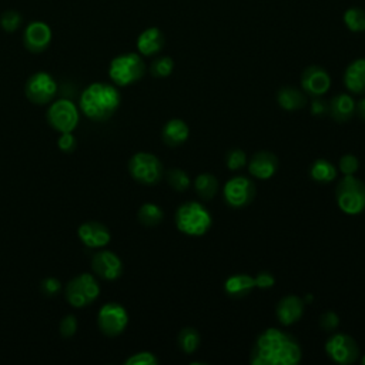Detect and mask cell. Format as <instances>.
<instances>
[{
    "mask_svg": "<svg viewBox=\"0 0 365 365\" xmlns=\"http://www.w3.org/2000/svg\"><path fill=\"white\" fill-rule=\"evenodd\" d=\"M301 356V347L291 334L269 328L257 337L250 362L253 365H297Z\"/></svg>",
    "mask_w": 365,
    "mask_h": 365,
    "instance_id": "1",
    "label": "cell"
},
{
    "mask_svg": "<svg viewBox=\"0 0 365 365\" xmlns=\"http://www.w3.org/2000/svg\"><path fill=\"white\" fill-rule=\"evenodd\" d=\"M121 103L117 87L108 83L96 82L87 86L80 96L82 113L93 121H106L113 117Z\"/></svg>",
    "mask_w": 365,
    "mask_h": 365,
    "instance_id": "2",
    "label": "cell"
},
{
    "mask_svg": "<svg viewBox=\"0 0 365 365\" xmlns=\"http://www.w3.org/2000/svg\"><path fill=\"white\" fill-rule=\"evenodd\" d=\"M213 224L210 211L197 201H187L176 211L177 228L191 237L204 235Z\"/></svg>",
    "mask_w": 365,
    "mask_h": 365,
    "instance_id": "3",
    "label": "cell"
},
{
    "mask_svg": "<svg viewBox=\"0 0 365 365\" xmlns=\"http://www.w3.org/2000/svg\"><path fill=\"white\" fill-rule=\"evenodd\" d=\"M146 73V64L140 55L125 53L114 57L108 67V76L116 86L126 87L137 83Z\"/></svg>",
    "mask_w": 365,
    "mask_h": 365,
    "instance_id": "4",
    "label": "cell"
},
{
    "mask_svg": "<svg viewBox=\"0 0 365 365\" xmlns=\"http://www.w3.org/2000/svg\"><path fill=\"white\" fill-rule=\"evenodd\" d=\"M100 296V284L94 276L83 273L72 279L64 287L66 301L74 308H84Z\"/></svg>",
    "mask_w": 365,
    "mask_h": 365,
    "instance_id": "5",
    "label": "cell"
},
{
    "mask_svg": "<svg viewBox=\"0 0 365 365\" xmlns=\"http://www.w3.org/2000/svg\"><path fill=\"white\" fill-rule=\"evenodd\" d=\"M335 197L345 214L356 215L365 210V184L354 176H345L338 183Z\"/></svg>",
    "mask_w": 365,
    "mask_h": 365,
    "instance_id": "6",
    "label": "cell"
},
{
    "mask_svg": "<svg viewBox=\"0 0 365 365\" xmlns=\"http://www.w3.org/2000/svg\"><path fill=\"white\" fill-rule=\"evenodd\" d=\"M47 123L49 126L62 133H73V130L77 128L80 120V111L79 107L67 99L56 100L50 104L47 114Z\"/></svg>",
    "mask_w": 365,
    "mask_h": 365,
    "instance_id": "7",
    "label": "cell"
},
{
    "mask_svg": "<svg viewBox=\"0 0 365 365\" xmlns=\"http://www.w3.org/2000/svg\"><path fill=\"white\" fill-rule=\"evenodd\" d=\"M129 172L132 177L145 186H156L163 179L164 170L162 162L152 153H136L129 160Z\"/></svg>",
    "mask_w": 365,
    "mask_h": 365,
    "instance_id": "8",
    "label": "cell"
},
{
    "mask_svg": "<svg viewBox=\"0 0 365 365\" xmlns=\"http://www.w3.org/2000/svg\"><path fill=\"white\" fill-rule=\"evenodd\" d=\"M97 324L104 335L117 337L123 334L128 328L129 314L121 304L107 303L100 308L97 314Z\"/></svg>",
    "mask_w": 365,
    "mask_h": 365,
    "instance_id": "9",
    "label": "cell"
},
{
    "mask_svg": "<svg viewBox=\"0 0 365 365\" xmlns=\"http://www.w3.org/2000/svg\"><path fill=\"white\" fill-rule=\"evenodd\" d=\"M26 97L39 106L49 104L57 94V83L52 74L38 72L29 77L25 86Z\"/></svg>",
    "mask_w": 365,
    "mask_h": 365,
    "instance_id": "10",
    "label": "cell"
},
{
    "mask_svg": "<svg viewBox=\"0 0 365 365\" xmlns=\"http://www.w3.org/2000/svg\"><path fill=\"white\" fill-rule=\"evenodd\" d=\"M325 352L328 356L341 365L354 364L359 358V347L352 337L344 332H337L325 342Z\"/></svg>",
    "mask_w": 365,
    "mask_h": 365,
    "instance_id": "11",
    "label": "cell"
},
{
    "mask_svg": "<svg viewBox=\"0 0 365 365\" xmlns=\"http://www.w3.org/2000/svg\"><path fill=\"white\" fill-rule=\"evenodd\" d=\"M256 197V184L246 176H235L224 186V198L230 207H247Z\"/></svg>",
    "mask_w": 365,
    "mask_h": 365,
    "instance_id": "12",
    "label": "cell"
},
{
    "mask_svg": "<svg viewBox=\"0 0 365 365\" xmlns=\"http://www.w3.org/2000/svg\"><path fill=\"white\" fill-rule=\"evenodd\" d=\"M91 270L106 281H114L123 274V263L120 257L108 250L97 252L91 259Z\"/></svg>",
    "mask_w": 365,
    "mask_h": 365,
    "instance_id": "13",
    "label": "cell"
},
{
    "mask_svg": "<svg viewBox=\"0 0 365 365\" xmlns=\"http://www.w3.org/2000/svg\"><path fill=\"white\" fill-rule=\"evenodd\" d=\"M77 235L83 245L89 249H103L111 240L110 230L99 221L83 223L77 228Z\"/></svg>",
    "mask_w": 365,
    "mask_h": 365,
    "instance_id": "14",
    "label": "cell"
},
{
    "mask_svg": "<svg viewBox=\"0 0 365 365\" xmlns=\"http://www.w3.org/2000/svg\"><path fill=\"white\" fill-rule=\"evenodd\" d=\"M52 42V30L45 22H32L23 33L25 47L32 53L45 52Z\"/></svg>",
    "mask_w": 365,
    "mask_h": 365,
    "instance_id": "15",
    "label": "cell"
},
{
    "mask_svg": "<svg viewBox=\"0 0 365 365\" xmlns=\"http://www.w3.org/2000/svg\"><path fill=\"white\" fill-rule=\"evenodd\" d=\"M301 86L308 94L320 97L330 90L331 77L325 69L320 66H310L301 74Z\"/></svg>",
    "mask_w": 365,
    "mask_h": 365,
    "instance_id": "16",
    "label": "cell"
},
{
    "mask_svg": "<svg viewBox=\"0 0 365 365\" xmlns=\"http://www.w3.org/2000/svg\"><path fill=\"white\" fill-rule=\"evenodd\" d=\"M276 314L280 324L286 327L296 324L304 314V300L294 294L286 296L279 301Z\"/></svg>",
    "mask_w": 365,
    "mask_h": 365,
    "instance_id": "17",
    "label": "cell"
},
{
    "mask_svg": "<svg viewBox=\"0 0 365 365\" xmlns=\"http://www.w3.org/2000/svg\"><path fill=\"white\" fill-rule=\"evenodd\" d=\"M279 169V159L271 152H259L256 153L250 163L249 172L259 180H267L276 174Z\"/></svg>",
    "mask_w": 365,
    "mask_h": 365,
    "instance_id": "18",
    "label": "cell"
},
{
    "mask_svg": "<svg viewBox=\"0 0 365 365\" xmlns=\"http://www.w3.org/2000/svg\"><path fill=\"white\" fill-rule=\"evenodd\" d=\"M344 84L355 94H365V57L354 60L345 69Z\"/></svg>",
    "mask_w": 365,
    "mask_h": 365,
    "instance_id": "19",
    "label": "cell"
},
{
    "mask_svg": "<svg viewBox=\"0 0 365 365\" xmlns=\"http://www.w3.org/2000/svg\"><path fill=\"white\" fill-rule=\"evenodd\" d=\"M164 35L157 28H149L137 39V50L143 56H155L164 47Z\"/></svg>",
    "mask_w": 365,
    "mask_h": 365,
    "instance_id": "20",
    "label": "cell"
},
{
    "mask_svg": "<svg viewBox=\"0 0 365 365\" xmlns=\"http://www.w3.org/2000/svg\"><path fill=\"white\" fill-rule=\"evenodd\" d=\"M190 136V129L186 121L180 118H173L164 125L162 130V139L169 147L181 146Z\"/></svg>",
    "mask_w": 365,
    "mask_h": 365,
    "instance_id": "21",
    "label": "cell"
},
{
    "mask_svg": "<svg viewBox=\"0 0 365 365\" xmlns=\"http://www.w3.org/2000/svg\"><path fill=\"white\" fill-rule=\"evenodd\" d=\"M256 288L254 277L249 274H235L225 280L224 290L231 298H245Z\"/></svg>",
    "mask_w": 365,
    "mask_h": 365,
    "instance_id": "22",
    "label": "cell"
},
{
    "mask_svg": "<svg viewBox=\"0 0 365 365\" xmlns=\"http://www.w3.org/2000/svg\"><path fill=\"white\" fill-rule=\"evenodd\" d=\"M328 110H330V114L334 120L344 123V121H348L354 117L355 101L351 96H348L345 93H341V94H337L335 97H332V100L330 101Z\"/></svg>",
    "mask_w": 365,
    "mask_h": 365,
    "instance_id": "23",
    "label": "cell"
},
{
    "mask_svg": "<svg viewBox=\"0 0 365 365\" xmlns=\"http://www.w3.org/2000/svg\"><path fill=\"white\" fill-rule=\"evenodd\" d=\"M279 104L288 111L300 110L307 104L305 94L296 87H283L277 93Z\"/></svg>",
    "mask_w": 365,
    "mask_h": 365,
    "instance_id": "24",
    "label": "cell"
},
{
    "mask_svg": "<svg viewBox=\"0 0 365 365\" xmlns=\"http://www.w3.org/2000/svg\"><path fill=\"white\" fill-rule=\"evenodd\" d=\"M310 176L317 183H331L337 177L335 166L324 159H318L310 169Z\"/></svg>",
    "mask_w": 365,
    "mask_h": 365,
    "instance_id": "25",
    "label": "cell"
},
{
    "mask_svg": "<svg viewBox=\"0 0 365 365\" xmlns=\"http://www.w3.org/2000/svg\"><path fill=\"white\" fill-rule=\"evenodd\" d=\"M194 187H196V191L200 196V198L208 201L217 194L218 181L213 174L203 173V174L197 176V179L194 181Z\"/></svg>",
    "mask_w": 365,
    "mask_h": 365,
    "instance_id": "26",
    "label": "cell"
},
{
    "mask_svg": "<svg viewBox=\"0 0 365 365\" xmlns=\"http://www.w3.org/2000/svg\"><path fill=\"white\" fill-rule=\"evenodd\" d=\"M164 214L163 210L153 203H145L137 213V220L140 224H143L145 227H155L157 224L162 223Z\"/></svg>",
    "mask_w": 365,
    "mask_h": 365,
    "instance_id": "27",
    "label": "cell"
},
{
    "mask_svg": "<svg viewBox=\"0 0 365 365\" xmlns=\"http://www.w3.org/2000/svg\"><path fill=\"white\" fill-rule=\"evenodd\" d=\"M200 342H201V337H200L198 331L191 327L183 328L177 337V344H179L180 349L186 354L196 352L200 347Z\"/></svg>",
    "mask_w": 365,
    "mask_h": 365,
    "instance_id": "28",
    "label": "cell"
},
{
    "mask_svg": "<svg viewBox=\"0 0 365 365\" xmlns=\"http://www.w3.org/2000/svg\"><path fill=\"white\" fill-rule=\"evenodd\" d=\"M344 23L354 33L365 32V12L359 8H351L344 13Z\"/></svg>",
    "mask_w": 365,
    "mask_h": 365,
    "instance_id": "29",
    "label": "cell"
},
{
    "mask_svg": "<svg viewBox=\"0 0 365 365\" xmlns=\"http://www.w3.org/2000/svg\"><path fill=\"white\" fill-rule=\"evenodd\" d=\"M174 70V62L172 57L169 56H162L157 57L152 66H150V73L152 76L157 77V79H163V77H169Z\"/></svg>",
    "mask_w": 365,
    "mask_h": 365,
    "instance_id": "30",
    "label": "cell"
},
{
    "mask_svg": "<svg viewBox=\"0 0 365 365\" xmlns=\"http://www.w3.org/2000/svg\"><path fill=\"white\" fill-rule=\"evenodd\" d=\"M167 181L176 191H186L190 187V177L181 169H172L167 172Z\"/></svg>",
    "mask_w": 365,
    "mask_h": 365,
    "instance_id": "31",
    "label": "cell"
},
{
    "mask_svg": "<svg viewBox=\"0 0 365 365\" xmlns=\"http://www.w3.org/2000/svg\"><path fill=\"white\" fill-rule=\"evenodd\" d=\"M22 16L15 11H8L2 16H0V26H2L6 32H16L22 26Z\"/></svg>",
    "mask_w": 365,
    "mask_h": 365,
    "instance_id": "32",
    "label": "cell"
},
{
    "mask_svg": "<svg viewBox=\"0 0 365 365\" xmlns=\"http://www.w3.org/2000/svg\"><path fill=\"white\" fill-rule=\"evenodd\" d=\"M225 163L230 170H240L247 164V156L241 149H231L227 153Z\"/></svg>",
    "mask_w": 365,
    "mask_h": 365,
    "instance_id": "33",
    "label": "cell"
},
{
    "mask_svg": "<svg viewBox=\"0 0 365 365\" xmlns=\"http://www.w3.org/2000/svg\"><path fill=\"white\" fill-rule=\"evenodd\" d=\"M125 364L126 365H157L159 359L156 358L155 354H152L149 351H142V352H137V354L129 356L125 361Z\"/></svg>",
    "mask_w": 365,
    "mask_h": 365,
    "instance_id": "34",
    "label": "cell"
},
{
    "mask_svg": "<svg viewBox=\"0 0 365 365\" xmlns=\"http://www.w3.org/2000/svg\"><path fill=\"white\" fill-rule=\"evenodd\" d=\"M359 169V160L354 155H345L339 159V170L345 176H354Z\"/></svg>",
    "mask_w": 365,
    "mask_h": 365,
    "instance_id": "35",
    "label": "cell"
},
{
    "mask_svg": "<svg viewBox=\"0 0 365 365\" xmlns=\"http://www.w3.org/2000/svg\"><path fill=\"white\" fill-rule=\"evenodd\" d=\"M40 290H42V294L52 298L55 296H57L62 290V283L55 279V277H47L45 280H42L40 283Z\"/></svg>",
    "mask_w": 365,
    "mask_h": 365,
    "instance_id": "36",
    "label": "cell"
},
{
    "mask_svg": "<svg viewBox=\"0 0 365 365\" xmlns=\"http://www.w3.org/2000/svg\"><path fill=\"white\" fill-rule=\"evenodd\" d=\"M77 318L73 314H69L66 317H63V320L60 321V334L63 338H72L76 331H77Z\"/></svg>",
    "mask_w": 365,
    "mask_h": 365,
    "instance_id": "37",
    "label": "cell"
},
{
    "mask_svg": "<svg viewBox=\"0 0 365 365\" xmlns=\"http://www.w3.org/2000/svg\"><path fill=\"white\" fill-rule=\"evenodd\" d=\"M320 325L324 331H334L339 325V317L334 311H327L320 317Z\"/></svg>",
    "mask_w": 365,
    "mask_h": 365,
    "instance_id": "38",
    "label": "cell"
},
{
    "mask_svg": "<svg viewBox=\"0 0 365 365\" xmlns=\"http://www.w3.org/2000/svg\"><path fill=\"white\" fill-rule=\"evenodd\" d=\"M57 146L63 153H73L77 147V140L73 136V133H62V136L57 140Z\"/></svg>",
    "mask_w": 365,
    "mask_h": 365,
    "instance_id": "39",
    "label": "cell"
},
{
    "mask_svg": "<svg viewBox=\"0 0 365 365\" xmlns=\"http://www.w3.org/2000/svg\"><path fill=\"white\" fill-rule=\"evenodd\" d=\"M256 281V287L257 288H262V290H267V288H271L274 284H276V279L271 273L269 271H262L257 274V277L254 279Z\"/></svg>",
    "mask_w": 365,
    "mask_h": 365,
    "instance_id": "40",
    "label": "cell"
},
{
    "mask_svg": "<svg viewBox=\"0 0 365 365\" xmlns=\"http://www.w3.org/2000/svg\"><path fill=\"white\" fill-rule=\"evenodd\" d=\"M328 110V106L321 99H314L311 103V114L313 116H322Z\"/></svg>",
    "mask_w": 365,
    "mask_h": 365,
    "instance_id": "41",
    "label": "cell"
},
{
    "mask_svg": "<svg viewBox=\"0 0 365 365\" xmlns=\"http://www.w3.org/2000/svg\"><path fill=\"white\" fill-rule=\"evenodd\" d=\"M355 114H358L365 121V99H361L355 103Z\"/></svg>",
    "mask_w": 365,
    "mask_h": 365,
    "instance_id": "42",
    "label": "cell"
},
{
    "mask_svg": "<svg viewBox=\"0 0 365 365\" xmlns=\"http://www.w3.org/2000/svg\"><path fill=\"white\" fill-rule=\"evenodd\" d=\"M303 300H304V301H307V303H311V301H313V296H311V294H307V296H305V298H303Z\"/></svg>",
    "mask_w": 365,
    "mask_h": 365,
    "instance_id": "43",
    "label": "cell"
},
{
    "mask_svg": "<svg viewBox=\"0 0 365 365\" xmlns=\"http://www.w3.org/2000/svg\"><path fill=\"white\" fill-rule=\"evenodd\" d=\"M361 364H364V365H365V355L361 358Z\"/></svg>",
    "mask_w": 365,
    "mask_h": 365,
    "instance_id": "44",
    "label": "cell"
}]
</instances>
